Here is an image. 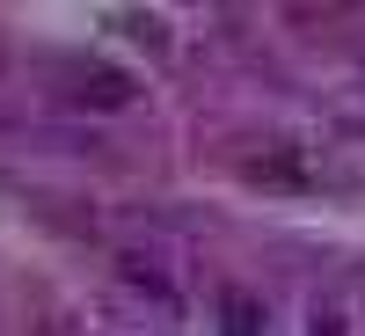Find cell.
<instances>
[{
	"label": "cell",
	"instance_id": "obj_1",
	"mask_svg": "<svg viewBox=\"0 0 365 336\" xmlns=\"http://www.w3.org/2000/svg\"><path fill=\"white\" fill-rule=\"evenodd\" d=\"M227 336H256V300L227 292Z\"/></svg>",
	"mask_w": 365,
	"mask_h": 336
}]
</instances>
